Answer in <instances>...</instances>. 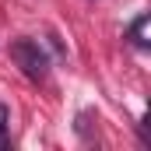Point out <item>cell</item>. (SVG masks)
Wrapping results in <instances>:
<instances>
[{
    "label": "cell",
    "instance_id": "3",
    "mask_svg": "<svg viewBox=\"0 0 151 151\" xmlns=\"http://www.w3.org/2000/svg\"><path fill=\"white\" fill-rule=\"evenodd\" d=\"M7 119H11V113H7V106L0 102V148H7Z\"/></svg>",
    "mask_w": 151,
    "mask_h": 151
},
{
    "label": "cell",
    "instance_id": "2",
    "mask_svg": "<svg viewBox=\"0 0 151 151\" xmlns=\"http://www.w3.org/2000/svg\"><path fill=\"white\" fill-rule=\"evenodd\" d=\"M130 39H134L137 46H148V14H141V18L130 25Z\"/></svg>",
    "mask_w": 151,
    "mask_h": 151
},
{
    "label": "cell",
    "instance_id": "1",
    "mask_svg": "<svg viewBox=\"0 0 151 151\" xmlns=\"http://www.w3.org/2000/svg\"><path fill=\"white\" fill-rule=\"evenodd\" d=\"M11 56L18 60V67L32 77V81H42L46 70H49V60H46L42 46L32 42V39H18V42H11Z\"/></svg>",
    "mask_w": 151,
    "mask_h": 151
}]
</instances>
